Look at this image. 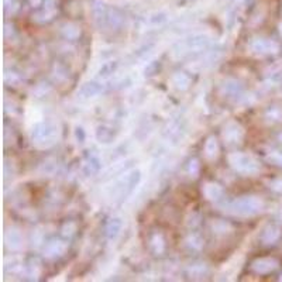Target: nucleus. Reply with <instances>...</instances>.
Instances as JSON below:
<instances>
[{
    "label": "nucleus",
    "mask_w": 282,
    "mask_h": 282,
    "mask_svg": "<svg viewBox=\"0 0 282 282\" xmlns=\"http://www.w3.org/2000/svg\"><path fill=\"white\" fill-rule=\"evenodd\" d=\"M57 4H58V0H44V7H42V10L55 14V11H57Z\"/></svg>",
    "instance_id": "obj_29"
},
{
    "label": "nucleus",
    "mask_w": 282,
    "mask_h": 282,
    "mask_svg": "<svg viewBox=\"0 0 282 282\" xmlns=\"http://www.w3.org/2000/svg\"><path fill=\"white\" fill-rule=\"evenodd\" d=\"M229 162L234 171L244 175H254L260 171V164L249 154L233 152L229 155Z\"/></svg>",
    "instance_id": "obj_5"
},
{
    "label": "nucleus",
    "mask_w": 282,
    "mask_h": 282,
    "mask_svg": "<svg viewBox=\"0 0 282 282\" xmlns=\"http://www.w3.org/2000/svg\"><path fill=\"white\" fill-rule=\"evenodd\" d=\"M250 48L257 54H277L280 51V44L268 38H254L250 42Z\"/></svg>",
    "instance_id": "obj_7"
},
{
    "label": "nucleus",
    "mask_w": 282,
    "mask_h": 282,
    "mask_svg": "<svg viewBox=\"0 0 282 282\" xmlns=\"http://www.w3.org/2000/svg\"><path fill=\"white\" fill-rule=\"evenodd\" d=\"M96 140L102 142V144H110L112 141L116 139V133H115V129L110 127L108 125H100L96 129Z\"/></svg>",
    "instance_id": "obj_13"
},
{
    "label": "nucleus",
    "mask_w": 282,
    "mask_h": 282,
    "mask_svg": "<svg viewBox=\"0 0 282 282\" xmlns=\"http://www.w3.org/2000/svg\"><path fill=\"white\" fill-rule=\"evenodd\" d=\"M223 188L215 182H208L203 186V195L208 200L212 202H219V200L223 198Z\"/></svg>",
    "instance_id": "obj_12"
},
{
    "label": "nucleus",
    "mask_w": 282,
    "mask_h": 282,
    "mask_svg": "<svg viewBox=\"0 0 282 282\" xmlns=\"http://www.w3.org/2000/svg\"><path fill=\"white\" fill-rule=\"evenodd\" d=\"M76 232V224L74 222H68V223L64 224L62 227V236L64 237H72Z\"/></svg>",
    "instance_id": "obj_26"
},
{
    "label": "nucleus",
    "mask_w": 282,
    "mask_h": 282,
    "mask_svg": "<svg viewBox=\"0 0 282 282\" xmlns=\"http://www.w3.org/2000/svg\"><path fill=\"white\" fill-rule=\"evenodd\" d=\"M171 82L174 85L175 89H178V91H186V89L191 86L192 79L191 76L188 74H185V72H176V74L172 76Z\"/></svg>",
    "instance_id": "obj_17"
},
{
    "label": "nucleus",
    "mask_w": 282,
    "mask_h": 282,
    "mask_svg": "<svg viewBox=\"0 0 282 282\" xmlns=\"http://www.w3.org/2000/svg\"><path fill=\"white\" fill-rule=\"evenodd\" d=\"M58 137V127L51 122H41L33 127L31 139L38 145H51Z\"/></svg>",
    "instance_id": "obj_4"
},
{
    "label": "nucleus",
    "mask_w": 282,
    "mask_h": 282,
    "mask_svg": "<svg viewBox=\"0 0 282 282\" xmlns=\"http://www.w3.org/2000/svg\"><path fill=\"white\" fill-rule=\"evenodd\" d=\"M75 134H76V139H78L79 141L85 140V133H83V130L81 129V127H78V129H76Z\"/></svg>",
    "instance_id": "obj_33"
},
{
    "label": "nucleus",
    "mask_w": 282,
    "mask_h": 282,
    "mask_svg": "<svg viewBox=\"0 0 282 282\" xmlns=\"http://www.w3.org/2000/svg\"><path fill=\"white\" fill-rule=\"evenodd\" d=\"M95 23L100 30H120L125 23V16L116 7H109L103 1H96L93 6Z\"/></svg>",
    "instance_id": "obj_1"
},
{
    "label": "nucleus",
    "mask_w": 282,
    "mask_h": 282,
    "mask_svg": "<svg viewBox=\"0 0 282 282\" xmlns=\"http://www.w3.org/2000/svg\"><path fill=\"white\" fill-rule=\"evenodd\" d=\"M117 68H119V62H117V61H108V62H105V64L99 68L98 76L102 78V79H106V78L112 76V75L116 72Z\"/></svg>",
    "instance_id": "obj_20"
},
{
    "label": "nucleus",
    "mask_w": 282,
    "mask_h": 282,
    "mask_svg": "<svg viewBox=\"0 0 282 282\" xmlns=\"http://www.w3.org/2000/svg\"><path fill=\"white\" fill-rule=\"evenodd\" d=\"M62 35L67 40H76L81 35V27L74 23H68L62 27Z\"/></svg>",
    "instance_id": "obj_21"
},
{
    "label": "nucleus",
    "mask_w": 282,
    "mask_h": 282,
    "mask_svg": "<svg viewBox=\"0 0 282 282\" xmlns=\"http://www.w3.org/2000/svg\"><path fill=\"white\" fill-rule=\"evenodd\" d=\"M267 119L270 122H274V123H278V122H282V110L280 109H271L267 112Z\"/></svg>",
    "instance_id": "obj_24"
},
{
    "label": "nucleus",
    "mask_w": 282,
    "mask_h": 282,
    "mask_svg": "<svg viewBox=\"0 0 282 282\" xmlns=\"http://www.w3.org/2000/svg\"><path fill=\"white\" fill-rule=\"evenodd\" d=\"M27 270H28V274L31 277H37L40 274V261L38 260H31L30 264L27 266Z\"/></svg>",
    "instance_id": "obj_28"
},
{
    "label": "nucleus",
    "mask_w": 282,
    "mask_h": 282,
    "mask_svg": "<svg viewBox=\"0 0 282 282\" xmlns=\"http://www.w3.org/2000/svg\"><path fill=\"white\" fill-rule=\"evenodd\" d=\"M188 246L193 250H200L203 246V240L200 239L198 234H192L191 237L188 239Z\"/></svg>",
    "instance_id": "obj_25"
},
{
    "label": "nucleus",
    "mask_w": 282,
    "mask_h": 282,
    "mask_svg": "<svg viewBox=\"0 0 282 282\" xmlns=\"http://www.w3.org/2000/svg\"><path fill=\"white\" fill-rule=\"evenodd\" d=\"M122 227H123L122 219H119V217H112V219H109V222L106 223V236H108L109 239H115V237L119 236Z\"/></svg>",
    "instance_id": "obj_18"
},
{
    "label": "nucleus",
    "mask_w": 282,
    "mask_h": 282,
    "mask_svg": "<svg viewBox=\"0 0 282 282\" xmlns=\"http://www.w3.org/2000/svg\"><path fill=\"white\" fill-rule=\"evenodd\" d=\"M67 243L54 239V240H50L44 246V256L48 258L59 257V256H62L67 251Z\"/></svg>",
    "instance_id": "obj_10"
},
{
    "label": "nucleus",
    "mask_w": 282,
    "mask_h": 282,
    "mask_svg": "<svg viewBox=\"0 0 282 282\" xmlns=\"http://www.w3.org/2000/svg\"><path fill=\"white\" fill-rule=\"evenodd\" d=\"M165 20V13H155V14H152V16L149 17V21H151L152 24H161V23H164Z\"/></svg>",
    "instance_id": "obj_30"
},
{
    "label": "nucleus",
    "mask_w": 282,
    "mask_h": 282,
    "mask_svg": "<svg viewBox=\"0 0 282 282\" xmlns=\"http://www.w3.org/2000/svg\"><path fill=\"white\" fill-rule=\"evenodd\" d=\"M219 154V144H217V140L215 137H209L206 144H205V155L209 158V159H213V158L217 157Z\"/></svg>",
    "instance_id": "obj_22"
},
{
    "label": "nucleus",
    "mask_w": 282,
    "mask_h": 282,
    "mask_svg": "<svg viewBox=\"0 0 282 282\" xmlns=\"http://www.w3.org/2000/svg\"><path fill=\"white\" fill-rule=\"evenodd\" d=\"M281 281H282V277H281Z\"/></svg>",
    "instance_id": "obj_34"
},
{
    "label": "nucleus",
    "mask_w": 282,
    "mask_h": 282,
    "mask_svg": "<svg viewBox=\"0 0 282 282\" xmlns=\"http://www.w3.org/2000/svg\"><path fill=\"white\" fill-rule=\"evenodd\" d=\"M141 179V172L139 169H133L129 174H126L123 178H120L112 188V198L116 200L125 199L129 196L133 189L139 185Z\"/></svg>",
    "instance_id": "obj_3"
},
{
    "label": "nucleus",
    "mask_w": 282,
    "mask_h": 282,
    "mask_svg": "<svg viewBox=\"0 0 282 282\" xmlns=\"http://www.w3.org/2000/svg\"><path fill=\"white\" fill-rule=\"evenodd\" d=\"M151 249L155 254H162L164 250H165V243L161 234H154L152 239H151Z\"/></svg>",
    "instance_id": "obj_23"
},
{
    "label": "nucleus",
    "mask_w": 282,
    "mask_h": 282,
    "mask_svg": "<svg viewBox=\"0 0 282 282\" xmlns=\"http://www.w3.org/2000/svg\"><path fill=\"white\" fill-rule=\"evenodd\" d=\"M267 161L271 162L273 165L282 168V152H271V154L267 157Z\"/></svg>",
    "instance_id": "obj_27"
},
{
    "label": "nucleus",
    "mask_w": 282,
    "mask_h": 282,
    "mask_svg": "<svg viewBox=\"0 0 282 282\" xmlns=\"http://www.w3.org/2000/svg\"><path fill=\"white\" fill-rule=\"evenodd\" d=\"M222 91L223 93H226L229 98H240L243 95V86L237 81H233V79H229L223 83L222 86Z\"/></svg>",
    "instance_id": "obj_16"
},
{
    "label": "nucleus",
    "mask_w": 282,
    "mask_h": 282,
    "mask_svg": "<svg viewBox=\"0 0 282 282\" xmlns=\"http://www.w3.org/2000/svg\"><path fill=\"white\" fill-rule=\"evenodd\" d=\"M158 62H151L148 67L145 68V75H148V76H151V75L157 74L158 72Z\"/></svg>",
    "instance_id": "obj_31"
},
{
    "label": "nucleus",
    "mask_w": 282,
    "mask_h": 282,
    "mask_svg": "<svg viewBox=\"0 0 282 282\" xmlns=\"http://www.w3.org/2000/svg\"><path fill=\"white\" fill-rule=\"evenodd\" d=\"M4 243L8 250H18L23 244V237L21 233L16 229H8L4 234Z\"/></svg>",
    "instance_id": "obj_14"
},
{
    "label": "nucleus",
    "mask_w": 282,
    "mask_h": 282,
    "mask_svg": "<svg viewBox=\"0 0 282 282\" xmlns=\"http://www.w3.org/2000/svg\"><path fill=\"white\" fill-rule=\"evenodd\" d=\"M189 172H191L193 176H196L198 172H199V164H198V161H196V159L191 161V164H189Z\"/></svg>",
    "instance_id": "obj_32"
},
{
    "label": "nucleus",
    "mask_w": 282,
    "mask_h": 282,
    "mask_svg": "<svg viewBox=\"0 0 282 282\" xmlns=\"http://www.w3.org/2000/svg\"><path fill=\"white\" fill-rule=\"evenodd\" d=\"M243 129L240 125L237 123H229V125L224 127L223 130V139L227 142H239L243 139Z\"/></svg>",
    "instance_id": "obj_11"
},
{
    "label": "nucleus",
    "mask_w": 282,
    "mask_h": 282,
    "mask_svg": "<svg viewBox=\"0 0 282 282\" xmlns=\"http://www.w3.org/2000/svg\"><path fill=\"white\" fill-rule=\"evenodd\" d=\"M251 268L254 273L257 274H270L271 271H274L275 268H278V261L275 258H258L256 261H253Z\"/></svg>",
    "instance_id": "obj_8"
},
{
    "label": "nucleus",
    "mask_w": 282,
    "mask_h": 282,
    "mask_svg": "<svg viewBox=\"0 0 282 282\" xmlns=\"http://www.w3.org/2000/svg\"><path fill=\"white\" fill-rule=\"evenodd\" d=\"M209 42H210V40H209L208 35H205V34H195V35L188 37L182 42V47L186 50V52H200V51L208 48Z\"/></svg>",
    "instance_id": "obj_6"
},
{
    "label": "nucleus",
    "mask_w": 282,
    "mask_h": 282,
    "mask_svg": "<svg viewBox=\"0 0 282 282\" xmlns=\"http://www.w3.org/2000/svg\"><path fill=\"white\" fill-rule=\"evenodd\" d=\"M99 169H100V159L96 157V155L91 154L89 157L85 159V162H83V166H82L83 174L86 175V176H93V175H96L99 172Z\"/></svg>",
    "instance_id": "obj_15"
},
{
    "label": "nucleus",
    "mask_w": 282,
    "mask_h": 282,
    "mask_svg": "<svg viewBox=\"0 0 282 282\" xmlns=\"http://www.w3.org/2000/svg\"><path fill=\"white\" fill-rule=\"evenodd\" d=\"M102 92H103V85L99 82L92 81V82L83 83L82 86L79 88V91H78V96H79L81 99L85 100L93 99V98L99 96Z\"/></svg>",
    "instance_id": "obj_9"
},
{
    "label": "nucleus",
    "mask_w": 282,
    "mask_h": 282,
    "mask_svg": "<svg viewBox=\"0 0 282 282\" xmlns=\"http://www.w3.org/2000/svg\"><path fill=\"white\" fill-rule=\"evenodd\" d=\"M264 209V202L257 196H244L236 199L230 203L229 212L234 216L249 217V216L258 215Z\"/></svg>",
    "instance_id": "obj_2"
},
{
    "label": "nucleus",
    "mask_w": 282,
    "mask_h": 282,
    "mask_svg": "<svg viewBox=\"0 0 282 282\" xmlns=\"http://www.w3.org/2000/svg\"><path fill=\"white\" fill-rule=\"evenodd\" d=\"M280 237H281V230L277 226H268L261 236V241L264 244H274Z\"/></svg>",
    "instance_id": "obj_19"
}]
</instances>
